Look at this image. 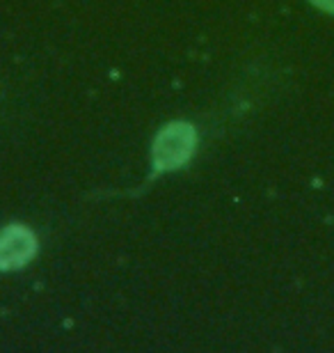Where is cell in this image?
I'll return each instance as SVG.
<instances>
[{
  "label": "cell",
  "instance_id": "cell-2",
  "mask_svg": "<svg viewBox=\"0 0 334 353\" xmlns=\"http://www.w3.org/2000/svg\"><path fill=\"white\" fill-rule=\"evenodd\" d=\"M34 255V236L30 230L12 225L0 232V268H17Z\"/></svg>",
  "mask_w": 334,
  "mask_h": 353
},
{
  "label": "cell",
  "instance_id": "cell-3",
  "mask_svg": "<svg viewBox=\"0 0 334 353\" xmlns=\"http://www.w3.org/2000/svg\"><path fill=\"white\" fill-rule=\"evenodd\" d=\"M314 3L321 7V10H328V12H334V0H314Z\"/></svg>",
  "mask_w": 334,
  "mask_h": 353
},
{
  "label": "cell",
  "instance_id": "cell-1",
  "mask_svg": "<svg viewBox=\"0 0 334 353\" xmlns=\"http://www.w3.org/2000/svg\"><path fill=\"white\" fill-rule=\"evenodd\" d=\"M195 147V131L188 124H169L165 131L156 138L154 145V159L158 170H172L186 163Z\"/></svg>",
  "mask_w": 334,
  "mask_h": 353
}]
</instances>
